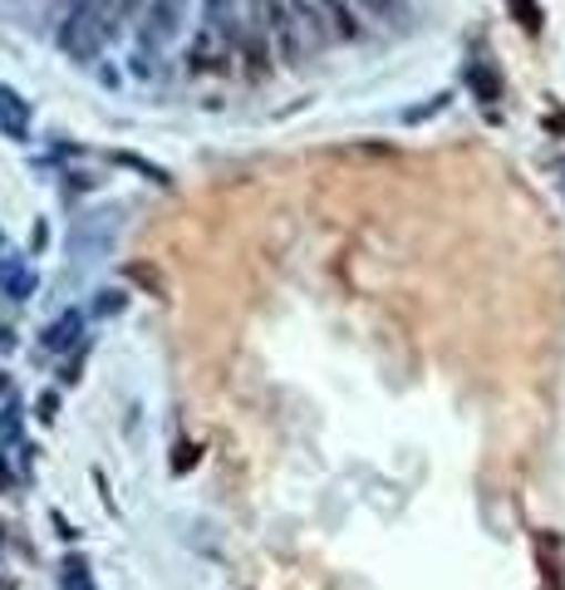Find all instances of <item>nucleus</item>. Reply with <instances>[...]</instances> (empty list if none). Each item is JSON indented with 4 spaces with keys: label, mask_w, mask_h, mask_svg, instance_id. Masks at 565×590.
Returning <instances> with one entry per match:
<instances>
[{
    "label": "nucleus",
    "mask_w": 565,
    "mask_h": 590,
    "mask_svg": "<svg viewBox=\"0 0 565 590\" xmlns=\"http://www.w3.org/2000/svg\"><path fill=\"white\" fill-rule=\"evenodd\" d=\"M35 271H30L25 256H0V295H10V301H30L35 295Z\"/></svg>",
    "instance_id": "2"
},
{
    "label": "nucleus",
    "mask_w": 565,
    "mask_h": 590,
    "mask_svg": "<svg viewBox=\"0 0 565 590\" xmlns=\"http://www.w3.org/2000/svg\"><path fill=\"white\" fill-rule=\"evenodd\" d=\"M54 408H60V404H54V394H44V399H40V418H54Z\"/></svg>",
    "instance_id": "16"
},
{
    "label": "nucleus",
    "mask_w": 565,
    "mask_h": 590,
    "mask_svg": "<svg viewBox=\"0 0 565 590\" xmlns=\"http://www.w3.org/2000/svg\"><path fill=\"white\" fill-rule=\"evenodd\" d=\"M79 330H84V315H60V321L50 325V335H44V345L50 349H70V345H79Z\"/></svg>",
    "instance_id": "6"
},
{
    "label": "nucleus",
    "mask_w": 565,
    "mask_h": 590,
    "mask_svg": "<svg viewBox=\"0 0 565 590\" xmlns=\"http://www.w3.org/2000/svg\"><path fill=\"white\" fill-rule=\"evenodd\" d=\"M320 10H325V20H330V35L359 40V20H355V10H349L345 0H320Z\"/></svg>",
    "instance_id": "5"
},
{
    "label": "nucleus",
    "mask_w": 565,
    "mask_h": 590,
    "mask_svg": "<svg viewBox=\"0 0 565 590\" xmlns=\"http://www.w3.org/2000/svg\"><path fill=\"white\" fill-rule=\"evenodd\" d=\"M177 35V0H148V20H143V40L163 44Z\"/></svg>",
    "instance_id": "3"
},
{
    "label": "nucleus",
    "mask_w": 565,
    "mask_h": 590,
    "mask_svg": "<svg viewBox=\"0 0 565 590\" xmlns=\"http://www.w3.org/2000/svg\"><path fill=\"white\" fill-rule=\"evenodd\" d=\"M113 163H123V167H133V173H143L148 183H157V187H173V177L163 173L157 163H148V157H133V153H113Z\"/></svg>",
    "instance_id": "7"
},
{
    "label": "nucleus",
    "mask_w": 565,
    "mask_h": 590,
    "mask_svg": "<svg viewBox=\"0 0 565 590\" xmlns=\"http://www.w3.org/2000/svg\"><path fill=\"white\" fill-rule=\"evenodd\" d=\"M129 276L138 281V286H148V291L157 295V301H167V281L157 276V266H143V261H133V266H129Z\"/></svg>",
    "instance_id": "9"
},
{
    "label": "nucleus",
    "mask_w": 565,
    "mask_h": 590,
    "mask_svg": "<svg viewBox=\"0 0 565 590\" xmlns=\"http://www.w3.org/2000/svg\"><path fill=\"white\" fill-rule=\"evenodd\" d=\"M506 6H512L516 16H522V26H526V30H541V6H536V0H506Z\"/></svg>",
    "instance_id": "12"
},
{
    "label": "nucleus",
    "mask_w": 565,
    "mask_h": 590,
    "mask_svg": "<svg viewBox=\"0 0 565 590\" xmlns=\"http://www.w3.org/2000/svg\"><path fill=\"white\" fill-rule=\"evenodd\" d=\"M0 349H10V335L6 330H0Z\"/></svg>",
    "instance_id": "18"
},
{
    "label": "nucleus",
    "mask_w": 565,
    "mask_h": 590,
    "mask_svg": "<svg viewBox=\"0 0 565 590\" xmlns=\"http://www.w3.org/2000/svg\"><path fill=\"white\" fill-rule=\"evenodd\" d=\"M222 10H226V0H207V16H212V20H217Z\"/></svg>",
    "instance_id": "17"
},
{
    "label": "nucleus",
    "mask_w": 565,
    "mask_h": 590,
    "mask_svg": "<svg viewBox=\"0 0 565 590\" xmlns=\"http://www.w3.org/2000/svg\"><path fill=\"white\" fill-rule=\"evenodd\" d=\"M364 10H369V16H379V20H403V16H409L403 0H364Z\"/></svg>",
    "instance_id": "11"
},
{
    "label": "nucleus",
    "mask_w": 565,
    "mask_h": 590,
    "mask_svg": "<svg viewBox=\"0 0 565 590\" xmlns=\"http://www.w3.org/2000/svg\"><path fill=\"white\" fill-rule=\"evenodd\" d=\"M104 35H113V0H79L60 26V50L70 60L89 64L99 54V44H104Z\"/></svg>",
    "instance_id": "1"
},
{
    "label": "nucleus",
    "mask_w": 565,
    "mask_h": 590,
    "mask_svg": "<svg viewBox=\"0 0 565 590\" xmlns=\"http://www.w3.org/2000/svg\"><path fill=\"white\" fill-rule=\"evenodd\" d=\"M16 428H20V414H16V408H6V414H0V442L16 438Z\"/></svg>",
    "instance_id": "15"
},
{
    "label": "nucleus",
    "mask_w": 565,
    "mask_h": 590,
    "mask_svg": "<svg viewBox=\"0 0 565 590\" xmlns=\"http://www.w3.org/2000/svg\"><path fill=\"white\" fill-rule=\"evenodd\" d=\"M192 462H197V442H177V458H173V468H177V472H187Z\"/></svg>",
    "instance_id": "14"
},
{
    "label": "nucleus",
    "mask_w": 565,
    "mask_h": 590,
    "mask_svg": "<svg viewBox=\"0 0 565 590\" xmlns=\"http://www.w3.org/2000/svg\"><path fill=\"white\" fill-rule=\"evenodd\" d=\"M0 129H6L10 139H25L30 133V104L16 89H0Z\"/></svg>",
    "instance_id": "4"
},
{
    "label": "nucleus",
    "mask_w": 565,
    "mask_h": 590,
    "mask_svg": "<svg viewBox=\"0 0 565 590\" xmlns=\"http://www.w3.org/2000/svg\"><path fill=\"white\" fill-rule=\"evenodd\" d=\"M472 89H477V94L487 99V104H492L496 94H502V84H496V74H492V70H482V64H472Z\"/></svg>",
    "instance_id": "10"
},
{
    "label": "nucleus",
    "mask_w": 565,
    "mask_h": 590,
    "mask_svg": "<svg viewBox=\"0 0 565 590\" xmlns=\"http://www.w3.org/2000/svg\"><path fill=\"white\" fill-rule=\"evenodd\" d=\"M123 305H129V301H123V291H99V315H119Z\"/></svg>",
    "instance_id": "13"
},
{
    "label": "nucleus",
    "mask_w": 565,
    "mask_h": 590,
    "mask_svg": "<svg viewBox=\"0 0 565 590\" xmlns=\"http://www.w3.org/2000/svg\"><path fill=\"white\" fill-rule=\"evenodd\" d=\"M64 590H99L84 556H70V561H64Z\"/></svg>",
    "instance_id": "8"
}]
</instances>
